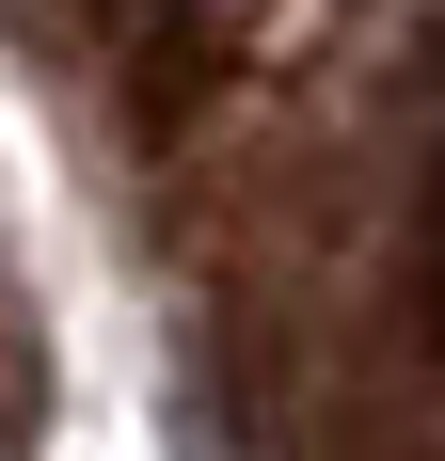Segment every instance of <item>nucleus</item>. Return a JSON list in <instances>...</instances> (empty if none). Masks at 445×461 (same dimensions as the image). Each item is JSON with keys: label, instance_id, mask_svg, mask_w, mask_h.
<instances>
[{"label": "nucleus", "instance_id": "obj_1", "mask_svg": "<svg viewBox=\"0 0 445 461\" xmlns=\"http://www.w3.org/2000/svg\"><path fill=\"white\" fill-rule=\"evenodd\" d=\"M48 446V319H32V286L0 271V461H32Z\"/></svg>", "mask_w": 445, "mask_h": 461}, {"label": "nucleus", "instance_id": "obj_2", "mask_svg": "<svg viewBox=\"0 0 445 461\" xmlns=\"http://www.w3.org/2000/svg\"><path fill=\"white\" fill-rule=\"evenodd\" d=\"M318 461H430V446H398V429H366V414H318Z\"/></svg>", "mask_w": 445, "mask_h": 461}, {"label": "nucleus", "instance_id": "obj_3", "mask_svg": "<svg viewBox=\"0 0 445 461\" xmlns=\"http://www.w3.org/2000/svg\"><path fill=\"white\" fill-rule=\"evenodd\" d=\"M112 16H128V32H143V0H112Z\"/></svg>", "mask_w": 445, "mask_h": 461}]
</instances>
